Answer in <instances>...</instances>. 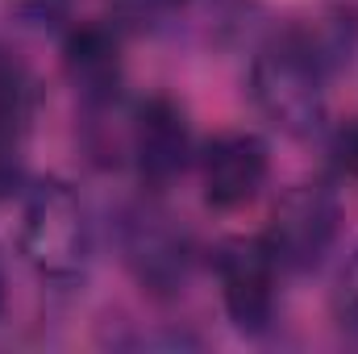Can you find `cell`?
<instances>
[{"label":"cell","instance_id":"cell-13","mask_svg":"<svg viewBox=\"0 0 358 354\" xmlns=\"http://www.w3.org/2000/svg\"><path fill=\"white\" fill-rule=\"evenodd\" d=\"M125 13H134V17H159V13H167V8H176L179 0H117Z\"/></svg>","mask_w":358,"mask_h":354},{"label":"cell","instance_id":"cell-2","mask_svg":"<svg viewBox=\"0 0 358 354\" xmlns=\"http://www.w3.org/2000/svg\"><path fill=\"white\" fill-rule=\"evenodd\" d=\"M21 255L42 279L76 283L92 263V225L80 196L63 179H42L25 192Z\"/></svg>","mask_w":358,"mask_h":354},{"label":"cell","instance_id":"cell-16","mask_svg":"<svg viewBox=\"0 0 358 354\" xmlns=\"http://www.w3.org/2000/svg\"><path fill=\"white\" fill-rule=\"evenodd\" d=\"M0 309H4V271H0Z\"/></svg>","mask_w":358,"mask_h":354},{"label":"cell","instance_id":"cell-5","mask_svg":"<svg viewBox=\"0 0 358 354\" xmlns=\"http://www.w3.org/2000/svg\"><path fill=\"white\" fill-rule=\"evenodd\" d=\"M217 279H221V300L238 334L259 338L275 321V279L279 263L271 246L259 238H229L217 250Z\"/></svg>","mask_w":358,"mask_h":354},{"label":"cell","instance_id":"cell-14","mask_svg":"<svg viewBox=\"0 0 358 354\" xmlns=\"http://www.w3.org/2000/svg\"><path fill=\"white\" fill-rule=\"evenodd\" d=\"M334 25L342 34H355L358 29V0H334Z\"/></svg>","mask_w":358,"mask_h":354},{"label":"cell","instance_id":"cell-4","mask_svg":"<svg viewBox=\"0 0 358 354\" xmlns=\"http://www.w3.org/2000/svg\"><path fill=\"white\" fill-rule=\"evenodd\" d=\"M117 242H121V259L129 267V275L150 296L183 292L187 271H192V242L176 225V217H167L155 204H134L121 213Z\"/></svg>","mask_w":358,"mask_h":354},{"label":"cell","instance_id":"cell-8","mask_svg":"<svg viewBox=\"0 0 358 354\" xmlns=\"http://www.w3.org/2000/svg\"><path fill=\"white\" fill-rule=\"evenodd\" d=\"M63 71L92 108L113 104L121 88V42L108 25H80L63 42Z\"/></svg>","mask_w":358,"mask_h":354},{"label":"cell","instance_id":"cell-3","mask_svg":"<svg viewBox=\"0 0 358 354\" xmlns=\"http://www.w3.org/2000/svg\"><path fill=\"white\" fill-rule=\"evenodd\" d=\"M338 225H342V208H338L334 187L296 183L279 196L267 229H263V242L271 246L279 271H313L334 250Z\"/></svg>","mask_w":358,"mask_h":354},{"label":"cell","instance_id":"cell-11","mask_svg":"<svg viewBox=\"0 0 358 354\" xmlns=\"http://www.w3.org/2000/svg\"><path fill=\"white\" fill-rule=\"evenodd\" d=\"M21 187H25V167H21L17 142L13 138H0V204H8Z\"/></svg>","mask_w":358,"mask_h":354},{"label":"cell","instance_id":"cell-10","mask_svg":"<svg viewBox=\"0 0 358 354\" xmlns=\"http://www.w3.org/2000/svg\"><path fill=\"white\" fill-rule=\"evenodd\" d=\"M334 317L338 325L358 338V250L350 255V263L338 271V283H334Z\"/></svg>","mask_w":358,"mask_h":354},{"label":"cell","instance_id":"cell-9","mask_svg":"<svg viewBox=\"0 0 358 354\" xmlns=\"http://www.w3.org/2000/svg\"><path fill=\"white\" fill-rule=\"evenodd\" d=\"M34 100H38V92H34L29 67L8 46H0V138L17 142L25 134V125L34 117Z\"/></svg>","mask_w":358,"mask_h":354},{"label":"cell","instance_id":"cell-7","mask_svg":"<svg viewBox=\"0 0 358 354\" xmlns=\"http://www.w3.org/2000/svg\"><path fill=\"white\" fill-rule=\"evenodd\" d=\"M271 171V150L259 134H221L204 150V200L221 213L259 196Z\"/></svg>","mask_w":358,"mask_h":354},{"label":"cell","instance_id":"cell-6","mask_svg":"<svg viewBox=\"0 0 358 354\" xmlns=\"http://www.w3.org/2000/svg\"><path fill=\"white\" fill-rule=\"evenodd\" d=\"M129 159L146 187L176 183L192 163V125L171 96H150L129 117Z\"/></svg>","mask_w":358,"mask_h":354},{"label":"cell","instance_id":"cell-15","mask_svg":"<svg viewBox=\"0 0 358 354\" xmlns=\"http://www.w3.org/2000/svg\"><path fill=\"white\" fill-rule=\"evenodd\" d=\"M67 0H21V8H29L34 17H55Z\"/></svg>","mask_w":358,"mask_h":354},{"label":"cell","instance_id":"cell-1","mask_svg":"<svg viewBox=\"0 0 358 354\" xmlns=\"http://www.w3.org/2000/svg\"><path fill=\"white\" fill-rule=\"evenodd\" d=\"M342 29L334 34H308V29H283L250 63V92L259 113L283 134H313L325 117V80L334 67V55L342 50Z\"/></svg>","mask_w":358,"mask_h":354},{"label":"cell","instance_id":"cell-12","mask_svg":"<svg viewBox=\"0 0 358 354\" xmlns=\"http://www.w3.org/2000/svg\"><path fill=\"white\" fill-rule=\"evenodd\" d=\"M334 159H338V167H342L346 176L358 179V121H350V125L338 129V138H334Z\"/></svg>","mask_w":358,"mask_h":354}]
</instances>
